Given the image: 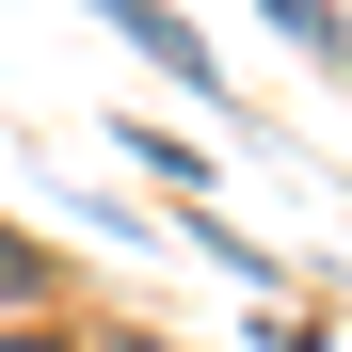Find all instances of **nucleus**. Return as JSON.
<instances>
[{
	"instance_id": "2",
	"label": "nucleus",
	"mask_w": 352,
	"mask_h": 352,
	"mask_svg": "<svg viewBox=\"0 0 352 352\" xmlns=\"http://www.w3.org/2000/svg\"><path fill=\"white\" fill-rule=\"evenodd\" d=\"M272 16H288V32H305V48H320V65H352V16H336V0H272Z\"/></svg>"
},
{
	"instance_id": "3",
	"label": "nucleus",
	"mask_w": 352,
	"mask_h": 352,
	"mask_svg": "<svg viewBox=\"0 0 352 352\" xmlns=\"http://www.w3.org/2000/svg\"><path fill=\"white\" fill-rule=\"evenodd\" d=\"M16 288H32V241H0V305H16Z\"/></svg>"
},
{
	"instance_id": "1",
	"label": "nucleus",
	"mask_w": 352,
	"mask_h": 352,
	"mask_svg": "<svg viewBox=\"0 0 352 352\" xmlns=\"http://www.w3.org/2000/svg\"><path fill=\"white\" fill-rule=\"evenodd\" d=\"M96 16L129 32V48H144L160 80H208V32H192V16H160V0H96Z\"/></svg>"
},
{
	"instance_id": "4",
	"label": "nucleus",
	"mask_w": 352,
	"mask_h": 352,
	"mask_svg": "<svg viewBox=\"0 0 352 352\" xmlns=\"http://www.w3.org/2000/svg\"><path fill=\"white\" fill-rule=\"evenodd\" d=\"M0 352H65V336H0Z\"/></svg>"
}]
</instances>
